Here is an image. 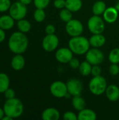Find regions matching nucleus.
I'll list each match as a JSON object with an SVG mask.
<instances>
[{"mask_svg": "<svg viewBox=\"0 0 119 120\" xmlns=\"http://www.w3.org/2000/svg\"><path fill=\"white\" fill-rule=\"evenodd\" d=\"M77 117L79 120H95L97 118V115L93 110L84 108L79 111Z\"/></svg>", "mask_w": 119, "mask_h": 120, "instance_id": "obj_19", "label": "nucleus"}, {"mask_svg": "<svg viewBox=\"0 0 119 120\" xmlns=\"http://www.w3.org/2000/svg\"><path fill=\"white\" fill-rule=\"evenodd\" d=\"M89 39L82 36L73 37L69 41V48L76 55H83L90 49Z\"/></svg>", "mask_w": 119, "mask_h": 120, "instance_id": "obj_3", "label": "nucleus"}, {"mask_svg": "<svg viewBox=\"0 0 119 120\" xmlns=\"http://www.w3.org/2000/svg\"><path fill=\"white\" fill-rule=\"evenodd\" d=\"M5 38H6V33L4 32V30L0 27V43L4 41Z\"/></svg>", "mask_w": 119, "mask_h": 120, "instance_id": "obj_38", "label": "nucleus"}, {"mask_svg": "<svg viewBox=\"0 0 119 120\" xmlns=\"http://www.w3.org/2000/svg\"><path fill=\"white\" fill-rule=\"evenodd\" d=\"M81 0H66L65 8L72 12L79 11L82 7Z\"/></svg>", "mask_w": 119, "mask_h": 120, "instance_id": "obj_20", "label": "nucleus"}, {"mask_svg": "<svg viewBox=\"0 0 119 120\" xmlns=\"http://www.w3.org/2000/svg\"><path fill=\"white\" fill-rule=\"evenodd\" d=\"M72 106L76 110L81 111L86 108V102L81 96H73L72 99Z\"/></svg>", "mask_w": 119, "mask_h": 120, "instance_id": "obj_21", "label": "nucleus"}, {"mask_svg": "<svg viewBox=\"0 0 119 120\" xmlns=\"http://www.w3.org/2000/svg\"><path fill=\"white\" fill-rule=\"evenodd\" d=\"M32 0H20V1L21 2V3H22L23 4H25V5H29L31 2H32Z\"/></svg>", "mask_w": 119, "mask_h": 120, "instance_id": "obj_39", "label": "nucleus"}, {"mask_svg": "<svg viewBox=\"0 0 119 120\" xmlns=\"http://www.w3.org/2000/svg\"><path fill=\"white\" fill-rule=\"evenodd\" d=\"M17 25H18V30L21 32H23V33H27V32H29L30 30H31V24H30V22L28 20H25L24 18L21 19L20 20H18Z\"/></svg>", "mask_w": 119, "mask_h": 120, "instance_id": "obj_25", "label": "nucleus"}, {"mask_svg": "<svg viewBox=\"0 0 119 120\" xmlns=\"http://www.w3.org/2000/svg\"><path fill=\"white\" fill-rule=\"evenodd\" d=\"M119 17V11L115 7H108L103 13L104 20L108 23H114Z\"/></svg>", "mask_w": 119, "mask_h": 120, "instance_id": "obj_13", "label": "nucleus"}, {"mask_svg": "<svg viewBox=\"0 0 119 120\" xmlns=\"http://www.w3.org/2000/svg\"><path fill=\"white\" fill-rule=\"evenodd\" d=\"M69 63L70 67L72 68H73V69H77V68H79V65L81 64L80 62H79V60L77 58H72V60L69 61Z\"/></svg>", "mask_w": 119, "mask_h": 120, "instance_id": "obj_36", "label": "nucleus"}, {"mask_svg": "<svg viewBox=\"0 0 119 120\" xmlns=\"http://www.w3.org/2000/svg\"><path fill=\"white\" fill-rule=\"evenodd\" d=\"M65 4H66V0H55L53 5L55 8L58 9H62L65 8Z\"/></svg>", "mask_w": 119, "mask_h": 120, "instance_id": "obj_35", "label": "nucleus"}, {"mask_svg": "<svg viewBox=\"0 0 119 120\" xmlns=\"http://www.w3.org/2000/svg\"><path fill=\"white\" fill-rule=\"evenodd\" d=\"M59 44V39L55 34H47L42 41L43 49L48 52H51L55 51Z\"/></svg>", "mask_w": 119, "mask_h": 120, "instance_id": "obj_10", "label": "nucleus"}, {"mask_svg": "<svg viewBox=\"0 0 119 120\" xmlns=\"http://www.w3.org/2000/svg\"><path fill=\"white\" fill-rule=\"evenodd\" d=\"M92 65L88 62L87 60L82 62L79 68V72L83 76H88L90 74H91V70H92Z\"/></svg>", "mask_w": 119, "mask_h": 120, "instance_id": "obj_24", "label": "nucleus"}, {"mask_svg": "<svg viewBox=\"0 0 119 120\" xmlns=\"http://www.w3.org/2000/svg\"><path fill=\"white\" fill-rule=\"evenodd\" d=\"M65 30L67 33L73 37L80 36L83 31V26L81 21L76 19H72L69 22H67L65 26Z\"/></svg>", "mask_w": 119, "mask_h": 120, "instance_id": "obj_8", "label": "nucleus"}, {"mask_svg": "<svg viewBox=\"0 0 119 120\" xmlns=\"http://www.w3.org/2000/svg\"><path fill=\"white\" fill-rule=\"evenodd\" d=\"M106 8V4L103 1H97L93 6V13L96 15H103Z\"/></svg>", "mask_w": 119, "mask_h": 120, "instance_id": "obj_22", "label": "nucleus"}, {"mask_svg": "<svg viewBox=\"0 0 119 120\" xmlns=\"http://www.w3.org/2000/svg\"><path fill=\"white\" fill-rule=\"evenodd\" d=\"M109 60L111 63H119V49H112L109 54Z\"/></svg>", "mask_w": 119, "mask_h": 120, "instance_id": "obj_27", "label": "nucleus"}, {"mask_svg": "<svg viewBox=\"0 0 119 120\" xmlns=\"http://www.w3.org/2000/svg\"><path fill=\"white\" fill-rule=\"evenodd\" d=\"M106 96L110 101H116L119 99V88L115 84L107 86L105 91Z\"/></svg>", "mask_w": 119, "mask_h": 120, "instance_id": "obj_15", "label": "nucleus"}, {"mask_svg": "<svg viewBox=\"0 0 119 120\" xmlns=\"http://www.w3.org/2000/svg\"><path fill=\"white\" fill-rule=\"evenodd\" d=\"M45 32L47 34H55V27L53 25L49 24L48 25H46V29H45Z\"/></svg>", "mask_w": 119, "mask_h": 120, "instance_id": "obj_37", "label": "nucleus"}, {"mask_svg": "<svg viewBox=\"0 0 119 120\" xmlns=\"http://www.w3.org/2000/svg\"><path fill=\"white\" fill-rule=\"evenodd\" d=\"M15 20L10 15H4L0 17V27L4 30L11 29L14 25Z\"/></svg>", "mask_w": 119, "mask_h": 120, "instance_id": "obj_18", "label": "nucleus"}, {"mask_svg": "<svg viewBox=\"0 0 119 120\" xmlns=\"http://www.w3.org/2000/svg\"><path fill=\"white\" fill-rule=\"evenodd\" d=\"M86 60L92 65H100L103 62L105 59V55L98 48L93 47L87 51L86 53Z\"/></svg>", "mask_w": 119, "mask_h": 120, "instance_id": "obj_7", "label": "nucleus"}, {"mask_svg": "<svg viewBox=\"0 0 119 120\" xmlns=\"http://www.w3.org/2000/svg\"><path fill=\"white\" fill-rule=\"evenodd\" d=\"M4 96L5 98L6 99H11V98H13L15 96V91L13 89L8 88L5 91H4Z\"/></svg>", "mask_w": 119, "mask_h": 120, "instance_id": "obj_34", "label": "nucleus"}, {"mask_svg": "<svg viewBox=\"0 0 119 120\" xmlns=\"http://www.w3.org/2000/svg\"><path fill=\"white\" fill-rule=\"evenodd\" d=\"M50 3V0H34V6L36 8H46Z\"/></svg>", "mask_w": 119, "mask_h": 120, "instance_id": "obj_29", "label": "nucleus"}, {"mask_svg": "<svg viewBox=\"0 0 119 120\" xmlns=\"http://www.w3.org/2000/svg\"><path fill=\"white\" fill-rule=\"evenodd\" d=\"M5 115H8L13 119L20 117L24 111L22 103L18 98H13L7 99L3 108Z\"/></svg>", "mask_w": 119, "mask_h": 120, "instance_id": "obj_2", "label": "nucleus"}, {"mask_svg": "<svg viewBox=\"0 0 119 120\" xmlns=\"http://www.w3.org/2000/svg\"><path fill=\"white\" fill-rule=\"evenodd\" d=\"M60 115L59 111L54 108H48L43 110L41 117L43 120H58Z\"/></svg>", "mask_w": 119, "mask_h": 120, "instance_id": "obj_14", "label": "nucleus"}, {"mask_svg": "<svg viewBox=\"0 0 119 120\" xmlns=\"http://www.w3.org/2000/svg\"><path fill=\"white\" fill-rule=\"evenodd\" d=\"M12 68L15 71H20L25 67V60L21 54H16L11 60V63Z\"/></svg>", "mask_w": 119, "mask_h": 120, "instance_id": "obj_17", "label": "nucleus"}, {"mask_svg": "<svg viewBox=\"0 0 119 120\" xmlns=\"http://www.w3.org/2000/svg\"><path fill=\"white\" fill-rule=\"evenodd\" d=\"M50 91L51 94L56 98H65L68 92L67 84L61 81L54 82L50 86Z\"/></svg>", "mask_w": 119, "mask_h": 120, "instance_id": "obj_9", "label": "nucleus"}, {"mask_svg": "<svg viewBox=\"0 0 119 120\" xmlns=\"http://www.w3.org/2000/svg\"><path fill=\"white\" fill-rule=\"evenodd\" d=\"M88 27L92 34H102L105 29V25L103 19L100 15H94L89 18Z\"/></svg>", "mask_w": 119, "mask_h": 120, "instance_id": "obj_5", "label": "nucleus"}, {"mask_svg": "<svg viewBox=\"0 0 119 120\" xmlns=\"http://www.w3.org/2000/svg\"><path fill=\"white\" fill-rule=\"evenodd\" d=\"M89 42L91 46L94 48H100L105 45L106 38L102 34H93L89 39Z\"/></svg>", "mask_w": 119, "mask_h": 120, "instance_id": "obj_16", "label": "nucleus"}, {"mask_svg": "<svg viewBox=\"0 0 119 120\" xmlns=\"http://www.w3.org/2000/svg\"><path fill=\"white\" fill-rule=\"evenodd\" d=\"M68 92L72 96H80L83 91V84L77 79H71L67 82Z\"/></svg>", "mask_w": 119, "mask_h": 120, "instance_id": "obj_11", "label": "nucleus"}, {"mask_svg": "<svg viewBox=\"0 0 119 120\" xmlns=\"http://www.w3.org/2000/svg\"><path fill=\"white\" fill-rule=\"evenodd\" d=\"M56 60L61 63H68L73 58V52L69 48H60L55 52Z\"/></svg>", "mask_w": 119, "mask_h": 120, "instance_id": "obj_12", "label": "nucleus"}, {"mask_svg": "<svg viewBox=\"0 0 119 120\" xmlns=\"http://www.w3.org/2000/svg\"><path fill=\"white\" fill-rule=\"evenodd\" d=\"M27 12V8L26 5L23 4L20 1H16L11 4L9 8L10 15L15 20H20L23 19Z\"/></svg>", "mask_w": 119, "mask_h": 120, "instance_id": "obj_6", "label": "nucleus"}, {"mask_svg": "<svg viewBox=\"0 0 119 120\" xmlns=\"http://www.w3.org/2000/svg\"><path fill=\"white\" fill-rule=\"evenodd\" d=\"M11 6L10 0H0V12H6Z\"/></svg>", "mask_w": 119, "mask_h": 120, "instance_id": "obj_30", "label": "nucleus"}, {"mask_svg": "<svg viewBox=\"0 0 119 120\" xmlns=\"http://www.w3.org/2000/svg\"><path fill=\"white\" fill-rule=\"evenodd\" d=\"M13 120V118L12 117H9V116H8V115H5V116H4L3 117V118H2V120Z\"/></svg>", "mask_w": 119, "mask_h": 120, "instance_id": "obj_41", "label": "nucleus"}, {"mask_svg": "<svg viewBox=\"0 0 119 120\" xmlns=\"http://www.w3.org/2000/svg\"><path fill=\"white\" fill-rule=\"evenodd\" d=\"M34 20L38 22H43L46 18V13L43 8H36L34 13Z\"/></svg>", "mask_w": 119, "mask_h": 120, "instance_id": "obj_28", "label": "nucleus"}, {"mask_svg": "<svg viewBox=\"0 0 119 120\" xmlns=\"http://www.w3.org/2000/svg\"><path fill=\"white\" fill-rule=\"evenodd\" d=\"M63 119L65 120H77L78 117L74 112L71 111H67L64 113Z\"/></svg>", "mask_w": 119, "mask_h": 120, "instance_id": "obj_31", "label": "nucleus"}, {"mask_svg": "<svg viewBox=\"0 0 119 120\" xmlns=\"http://www.w3.org/2000/svg\"><path fill=\"white\" fill-rule=\"evenodd\" d=\"M91 74H92V75L93 77L101 75V74H102V69L99 66V65H93L92 66Z\"/></svg>", "mask_w": 119, "mask_h": 120, "instance_id": "obj_33", "label": "nucleus"}, {"mask_svg": "<svg viewBox=\"0 0 119 120\" xmlns=\"http://www.w3.org/2000/svg\"><path fill=\"white\" fill-rule=\"evenodd\" d=\"M60 18L63 22H67L69 20H71L72 19H73L72 18V12L66 8H62V9H61L60 12Z\"/></svg>", "mask_w": 119, "mask_h": 120, "instance_id": "obj_26", "label": "nucleus"}, {"mask_svg": "<svg viewBox=\"0 0 119 120\" xmlns=\"http://www.w3.org/2000/svg\"><path fill=\"white\" fill-rule=\"evenodd\" d=\"M109 71L112 75L116 76L119 73V66L116 63H112V65L109 66Z\"/></svg>", "mask_w": 119, "mask_h": 120, "instance_id": "obj_32", "label": "nucleus"}, {"mask_svg": "<svg viewBox=\"0 0 119 120\" xmlns=\"http://www.w3.org/2000/svg\"><path fill=\"white\" fill-rule=\"evenodd\" d=\"M28 39L25 33L19 32H13L8 39V48L15 54H22L28 46Z\"/></svg>", "mask_w": 119, "mask_h": 120, "instance_id": "obj_1", "label": "nucleus"}, {"mask_svg": "<svg viewBox=\"0 0 119 120\" xmlns=\"http://www.w3.org/2000/svg\"><path fill=\"white\" fill-rule=\"evenodd\" d=\"M89 90L95 96H100L105 93L107 83L105 78L101 75L93 77L89 82Z\"/></svg>", "mask_w": 119, "mask_h": 120, "instance_id": "obj_4", "label": "nucleus"}, {"mask_svg": "<svg viewBox=\"0 0 119 120\" xmlns=\"http://www.w3.org/2000/svg\"><path fill=\"white\" fill-rule=\"evenodd\" d=\"M4 115H5V114H4V110L0 108V120H2V118Z\"/></svg>", "mask_w": 119, "mask_h": 120, "instance_id": "obj_40", "label": "nucleus"}, {"mask_svg": "<svg viewBox=\"0 0 119 120\" xmlns=\"http://www.w3.org/2000/svg\"><path fill=\"white\" fill-rule=\"evenodd\" d=\"M115 8L118 10V11L119 12V1H118V2L116 3V6H115Z\"/></svg>", "mask_w": 119, "mask_h": 120, "instance_id": "obj_42", "label": "nucleus"}, {"mask_svg": "<svg viewBox=\"0 0 119 120\" xmlns=\"http://www.w3.org/2000/svg\"><path fill=\"white\" fill-rule=\"evenodd\" d=\"M10 79L8 76L4 72L0 73V94L4 93V91L9 88Z\"/></svg>", "mask_w": 119, "mask_h": 120, "instance_id": "obj_23", "label": "nucleus"}]
</instances>
